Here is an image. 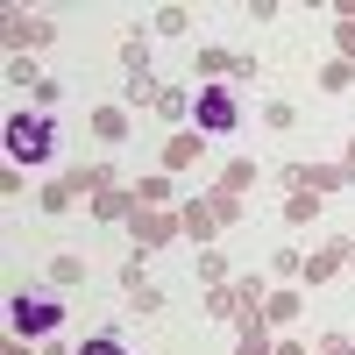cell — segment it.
I'll use <instances>...</instances> for the list:
<instances>
[{
	"label": "cell",
	"mask_w": 355,
	"mask_h": 355,
	"mask_svg": "<svg viewBox=\"0 0 355 355\" xmlns=\"http://www.w3.org/2000/svg\"><path fill=\"white\" fill-rule=\"evenodd\" d=\"M50 150H57V128L43 114H15L8 121V164H43Z\"/></svg>",
	"instance_id": "cell-1"
},
{
	"label": "cell",
	"mask_w": 355,
	"mask_h": 355,
	"mask_svg": "<svg viewBox=\"0 0 355 355\" xmlns=\"http://www.w3.org/2000/svg\"><path fill=\"white\" fill-rule=\"evenodd\" d=\"M57 320H64V306H57V299H15V306H8V327H15V341H28V334H50Z\"/></svg>",
	"instance_id": "cell-2"
},
{
	"label": "cell",
	"mask_w": 355,
	"mask_h": 355,
	"mask_svg": "<svg viewBox=\"0 0 355 355\" xmlns=\"http://www.w3.org/2000/svg\"><path fill=\"white\" fill-rule=\"evenodd\" d=\"M192 114H199V128H206V135H227V128H234V93H227V85H206Z\"/></svg>",
	"instance_id": "cell-3"
},
{
	"label": "cell",
	"mask_w": 355,
	"mask_h": 355,
	"mask_svg": "<svg viewBox=\"0 0 355 355\" xmlns=\"http://www.w3.org/2000/svg\"><path fill=\"white\" fill-rule=\"evenodd\" d=\"M78 355H128V348H121V341H107V334H100V341H85Z\"/></svg>",
	"instance_id": "cell-4"
}]
</instances>
